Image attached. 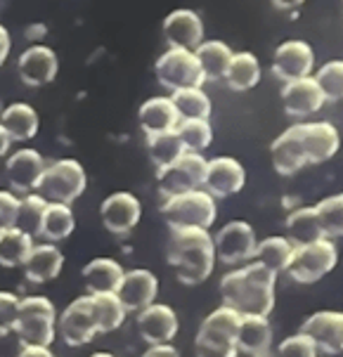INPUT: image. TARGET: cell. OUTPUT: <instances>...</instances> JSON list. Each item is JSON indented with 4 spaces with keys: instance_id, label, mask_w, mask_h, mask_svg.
<instances>
[{
    "instance_id": "6da1fadb",
    "label": "cell",
    "mask_w": 343,
    "mask_h": 357,
    "mask_svg": "<svg viewBox=\"0 0 343 357\" xmlns=\"http://www.w3.org/2000/svg\"><path fill=\"white\" fill-rule=\"evenodd\" d=\"M277 275L266 265L249 260L246 265L230 270L220 280L222 305L237 314H266L275 310L277 298Z\"/></svg>"
},
{
    "instance_id": "7a4b0ae2",
    "label": "cell",
    "mask_w": 343,
    "mask_h": 357,
    "mask_svg": "<svg viewBox=\"0 0 343 357\" xmlns=\"http://www.w3.org/2000/svg\"><path fill=\"white\" fill-rule=\"evenodd\" d=\"M166 258L180 284H185V287L204 284L213 275L215 263H218L213 234L204 227L171 229Z\"/></svg>"
},
{
    "instance_id": "3957f363",
    "label": "cell",
    "mask_w": 343,
    "mask_h": 357,
    "mask_svg": "<svg viewBox=\"0 0 343 357\" xmlns=\"http://www.w3.org/2000/svg\"><path fill=\"white\" fill-rule=\"evenodd\" d=\"M15 334L22 346H52L57 341V307L47 296L31 294L20 298Z\"/></svg>"
},
{
    "instance_id": "277c9868",
    "label": "cell",
    "mask_w": 343,
    "mask_h": 357,
    "mask_svg": "<svg viewBox=\"0 0 343 357\" xmlns=\"http://www.w3.org/2000/svg\"><path fill=\"white\" fill-rule=\"evenodd\" d=\"M239 319H242V314H237L225 305L208 312L199 324V329H197L195 357H237Z\"/></svg>"
},
{
    "instance_id": "5b68a950",
    "label": "cell",
    "mask_w": 343,
    "mask_h": 357,
    "mask_svg": "<svg viewBox=\"0 0 343 357\" xmlns=\"http://www.w3.org/2000/svg\"><path fill=\"white\" fill-rule=\"evenodd\" d=\"M161 215L171 229H185V227H204L208 229L218 218V204L215 197L201 190H190L183 195L166 197L161 204Z\"/></svg>"
},
{
    "instance_id": "8992f818",
    "label": "cell",
    "mask_w": 343,
    "mask_h": 357,
    "mask_svg": "<svg viewBox=\"0 0 343 357\" xmlns=\"http://www.w3.org/2000/svg\"><path fill=\"white\" fill-rule=\"evenodd\" d=\"M86 187H88V175L81 163L76 159H57L45 166L43 178H40L36 192L45 202L71 206L76 199L83 197Z\"/></svg>"
},
{
    "instance_id": "52a82bcc",
    "label": "cell",
    "mask_w": 343,
    "mask_h": 357,
    "mask_svg": "<svg viewBox=\"0 0 343 357\" xmlns=\"http://www.w3.org/2000/svg\"><path fill=\"white\" fill-rule=\"evenodd\" d=\"M339 263V249H336L334 239H317L310 244L294 246L291 260L287 265V275L296 284H315Z\"/></svg>"
},
{
    "instance_id": "ba28073f",
    "label": "cell",
    "mask_w": 343,
    "mask_h": 357,
    "mask_svg": "<svg viewBox=\"0 0 343 357\" xmlns=\"http://www.w3.org/2000/svg\"><path fill=\"white\" fill-rule=\"evenodd\" d=\"M57 336L64 346L83 348L93 343L100 334V322L95 314L93 296L83 294L57 314Z\"/></svg>"
},
{
    "instance_id": "9c48e42d",
    "label": "cell",
    "mask_w": 343,
    "mask_h": 357,
    "mask_svg": "<svg viewBox=\"0 0 343 357\" xmlns=\"http://www.w3.org/2000/svg\"><path fill=\"white\" fill-rule=\"evenodd\" d=\"M154 74L166 90L176 93L183 88H201L204 86V71L197 62L195 50L185 47H168V50L156 59Z\"/></svg>"
},
{
    "instance_id": "30bf717a",
    "label": "cell",
    "mask_w": 343,
    "mask_h": 357,
    "mask_svg": "<svg viewBox=\"0 0 343 357\" xmlns=\"http://www.w3.org/2000/svg\"><path fill=\"white\" fill-rule=\"evenodd\" d=\"M206 159L199 152H185L180 159H176L168 166L156 171V185H159L161 195L173 197L183 195L190 190H201L204 180H206Z\"/></svg>"
},
{
    "instance_id": "8fae6325",
    "label": "cell",
    "mask_w": 343,
    "mask_h": 357,
    "mask_svg": "<svg viewBox=\"0 0 343 357\" xmlns=\"http://www.w3.org/2000/svg\"><path fill=\"white\" fill-rule=\"evenodd\" d=\"M256 232L246 220L225 222L213 237L215 258L225 265H242L256 256Z\"/></svg>"
},
{
    "instance_id": "7c38bea8",
    "label": "cell",
    "mask_w": 343,
    "mask_h": 357,
    "mask_svg": "<svg viewBox=\"0 0 343 357\" xmlns=\"http://www.w3.org/2000/svg\"><path fill=\"white\" fill-rule=\"evenodd\" d=\"M135 329L147 346L173 343V338L180 331L178 312L166 303H152L135 312Z\"/></svg>"
},
{
    "instance_id": "4fadbf2b",
    "label": "cell",
    "mask_w": 343,
    "mask_h": 357,
    "mask_svg": "<svg viewBox=\"0 0 343 357\" xmlns=\"http://www.w3.org/2000/svg\"><path fill=\"white\" fill-rule=\"evenodd\" d=\"M142 218V204L140 199L130 192H114L102 202L100 206V220L107 232L114 237H125L137 227Z\"/></svg>"
},
{
    "instance_id": "5bb4252c",
    "label": "cell",
    "mask_w": 343,
    "mask_h": 357,
    "mask_svg": "<svg viewBox=\"0 0 343 357\" xmlns=\"http://www.w3.org/2000/svg\"><path fill=\"white\" fill-rule=\"evenodd\" d=\"M315 71V50L305 40H284L273 52V74L282 83L312 76Z\"/></svg>"
},
{
    "instance_id": "9a60e30c",
    "label": "cell",
    "mask_w": 343,
    "mask_h": 357,
    "mask_svg": "<svg viewBox=\"0 0 343 357\" xmlns=\"http://www.w3.org/2000/svg\"><path fill=\"white\" fill-rule=\"evenodd\" d=\"M45 166L47 163L38 154V149L31 147L17 149L5 161V180H8L12 192L31 195V192H36V187H38L40 178H43Z\"/></svg>"
},
{
    "instance_id": "2e32d148",
    "label": "cell",
    "mask_w": 343,
    "mask_h": 357,
    "mask_svg": "<svg viewBox=\"0 0 343 357\" xmlns=\"http://www.w3.org/2000/svg\"><path fill=\"white\" fill-rule=\"evenodd\" d=\"M303 334L312 338L317 353L341 355L343 353V312L341 310H317L300 326Z\"/></svg>"
},
{
    "instance_id": "e0dca14e",
    "label": "cell",
    "mask_w": 343,
    "mask_h": 357,
    "mask_svg": "<svg viewBox=\"0 0 343 357\" xmlns=\"http://www.w3.org/2000/svg\"><path fill=\"white\" fill-rule=\"evenodd\" d=\"M116 296L121 298L128 312H140L142 307L156 303L159 296V277L152 270L133 268L125 270L121 277V284L116 289Z\"/></svg>"
},
{
    "instance_id": "ac0fdd59",
    "label": "cell",
    "mask_w": 343,
    "mask_h": 357,
    "mask_svg": "<svg viewBox=\"0 0 343 357\" xmlns=\"http://www.w3.org/2000/svg\"><path fill=\"white\" fill-rule=\"evenodd\" d=\"M237 348L246 357H275V329L266 314H242Z\"/></svg>"
},
{
    "instance_id": "d6986e66",
    "label": "cell",
    "mask_w": 343,
    "mask_h": 357,
    "mask_svg": "<svg viewBox=\"0 0 343 357\" xmlns=\"http://www.w3.org/2000/svg\"><path fill=\"white\" fill-rule=\"evenodd\" d=\"M246 185L244 166L232 156H215L206 163V180L204 190L211 192L215 199L239 195Z\"/></svg>"
},
{
    "instance_id": "ffe728a7",
    "label": "cell",
    "mask_w": 343,
    "mask_h": 357,
    "mask_svg": "<svg viewBox=\"0 0 343 357\" xmlns=\"http://www.w3.org/2000/svg\"><path fill=\"white\" fill-rule=\"evenodd\" d=\"M270 161H273L275 171L280 175H296L308 166V156H305L303 140H300V123H294L277 135L270 144Z\"/></svg>"
},
{
    "instance_id": "44dd1931",
    "label": "cell",
    "mask_w": 343,
    "mask_h": 357,
    "mask_svg": "<svg viewBox=\"0 0 343 357\" xmlns=\"http://www.w3.org/2000/svg\"><path fill=\"white\" fill-rule=\"evenodd\" d=\"M17 69H20V78L26 83V86L40 88V86H47V83L55 81V76L59 71V59L52 47L31 45L20 54Z\"/></svg>"
},
{
    "instance_id": "7402d4cb",
    "label": "cell",
    "mask_w": 343,
    "mask_h": 357,
    "mask_svg": "<svg viewBox=\"0 0 343 357\" xmlns=\"http://www.w3.org/2000/svg\"><path fill=\"white\" fill-rule=\"evenodd\" d=\"M324 102L327 100H324L322 90L312 76L284 83V88H282V105H284V112L294 119L312 116L320 112Z\"/></svg>"
},
{
    "instance_id": "603a6c76",
    "label": "cell",
    "mask_w": 343,
    "mask_h": 357,
    "mask_svg": "<svg viewBox=\"0 0 343 357\" xmlns=\"http://www.w3.org/2000/svg\"><path fill=\"white\" fill-rule=\"evenodd\" d=\"M300 140H303L305 156L310 163H324L334 159L341 147V135L334 123L329 121H310L300 123Z\"/></svg>"
},
{
    "instance_id": "cb8c5ba5",
    "label": "cell",
    "mask_w": 343,
    "mask_h": 357,
    "mask_svg": "<svg viewBox=\"0 0 343 357\" xmlns=\"http://www.w3.org/2000/svg\"><path fill=\"white\" fill-rule=\"evenodd\" d=\"M62 268H64L62 249L57 244H50V241H40V244H33L31 253H29L22 265V272L26 277V282L47 284L62 275Z\"/></svg>"
},
{
    "instance_id": "d4e9b609",
    "label": "cell",
    "mask_w": 343,
    "mask_h": 357,
    "mask_svg": "<svg viewBox=\"0 0 343 357\" xmlns=\"http://www.w3.org/2000/svg\"><path fill=\"white\" fill-rule=\"evenodd\" d=\"M164 38L168 47L195 50L204 40V22L195 10H173L164 20Z\"/></svg>"
},
{
    "instance_id": "484cf974",
    "label": "cell",
    "mask_w": 343,
    "mask_h": 357,
    "mask_svg": "<svg viewBox=\"0 0 343 357\" xmlns=\"http://www.w3.org/2000/svg\"><path fill=\"white\" fill-rule=\"evenodd\" d=\"M123 268L119 260L114 258H93L86 263L81 277L86 294H116L119 284H121Z\"/></svg>"
},
{
    "instance_id": "4316f807",
    "label": "cell",
    "mask_w": 343,
    "mask_h": 357,
    "mask_svg": "<svg viewBox=\"0 0 343 357\" xmlns=\"http://www.w3.org/2000/svg\"><path fill=\"white\" fill-rule=\"evenodd\" d=\"M137 123L144 130V135H156V132L176 130L180 123V114L171 98H152L142 102L140 112H137Z\"/></svg>"
},
{
    "instance_id": "83f0119b",
    "label": "cell",
    "mask_w": 343,
    "mask_h": 357,
    "mask_svg": "<svg viewBox=\"0 0 343 357\" xmlns=\"http://www.w3.org/2000/svg\"><path fill=\"white\" fill-rule=\"evenodd\" d=\"M0 123L5 126V130L10 132L12 142H29L38 132V114L31 105L26 102H15V105L5 107L0 112Z\"/></svg>"
},
{
    "instance_id": "f1b7e54d",
    "label": "cell",
    "mask_w": 343,
    "mask_h": 357,
    "mask_svg": "<svg viewBox=\"0 0 343 357\" xmlns=\"http://www.w3.org/2000/svg\"><path fill=\"white\" fill-rule=\"evenodd\" d=\"M287 227V239L294 246L300 244H310L324 237L322 225H320V215H317L315 206H296L284 220Z\"/></svg>"
},
{
    "instance_id": "f546056e",
    "label": "cell",
    "mask_w": 343,
    "mask_h": 357,
    "mask_svg": "<svg viewBox=\"0 0 343 357\" xmlns=\"http://www.w3.org/2000/svg\"><path fill=\"white\" fill-rule=\"evenodd\" d=\"M197 62H199L204 78L206 81H222L227 74V66L232 62V47L222 40H201L199 45L195 47Z\"/></svg>"
},
{
    "instance_id": "4dcf8cb0",
    "label": "cell",
    "mask_w": 343,
    "mask_h": 357,
    "mask_svg": "<svg viewBox=\"0 0 343 357\" xmlns=\"http://www.w3.org/2000/svg\"><path fill=\"white\" fill-rule=\"evenodd\" d=\"M74 229H76V218L71 206L47 202L43 225H40V239L50 241V244H59V241L69 239Z\"/></svg>"
},
{
    "instance_id": "1f68e13d",
    "label": "cell",
    "mask_w": 343,
    "mask_h": 357,
    "mask_svg": "<svg viewBox=\"0 0 343 357\" xmlns=\"http://www.w3.org/2000/svg\"><path fill=\"white\" fill-rule=\"evenodd\" d=\"M227 86L237 93H246V90L256 88L261 81V62L254 52H234L232 62L227 66L225 74Z\"/></svg>"
},
{
    "instance_id": "d6a6232c",
    "label": "cell",
    "mask_w": 343,
    "mask_h": 357,
    "mask_svg": "<svg viewBox=\"0 0 343 357\" xmlns=\"http://www.w3.org/2000/svg\"><path fill=\"white\" fill-rule=\"evenodd\" d=\"M36 239L20 227H10L0 234V265L3 268H22L31 253Z\"/></svg>"
},
{
    "instance_id": "836d02e7",
    "label": "cell",
    "mask_w": 343,
    "mask_h": 357,
    "mask_svg": "<svg viewBox=\"0 0 343 357\" xmlns=\"http://www.w3.org/2000/svg\"><path fill=\"white\" fill-rule=\"evenodd\" d=\"M291 253H294V244L287 237H266L256 244L254 260L261 265H266V268L273 270L275 275H280V272H287Z\"/></svg>"
},
{
    "instance_id": "e575fe53",
    "label": "cell",
    "mask_w": 343,
    "mask_h": 357,
    "mask_svg": "<svg viewBox=\"0 0 343 357\" xmlns=\"http://www.w3.org/2000/svg\"><path fill=\"white\" fill-rule=\"evenodd\" d=\"M93 296V305H95V314H98L100 322V334H112V331L121 329L125 317H128V310L121 303L116 294H90Z\"/></svg>"
},
{
    "instance_id": "d590c367",
    "label": "cell",
    "mask_w": 343,
    "mask_h": 357,
    "mask_svg": "<svg viewBox=\"0 0 343 357\" xmlns=\"http://www.w3.org/2000/svg\"><path fill=\"white\" fill-rule=\"evenodd\" d=\"M147 152H149V159H152V163L156 166V171H159V168H164L168 163L180 159V156L185 154V147H183V142H180L176 130H166V132H156V135L147 137Z\"/></svg>"
},
{
    "instance_id": "8d00e7d4",
    "label": "cell",
    "mask_w": 343,
    "mask_h": 357,
    "mask_svg": "<svg viewBox=\"0 0 343 357\" xmlns=\"http://www.w3.org/2000/svg\"><path fill=\"white\" fill-rule=\"evenodd\" d=\"M176 132L183 142L185 152H204L213 142V128H211L208 119H180L176 126Z\"/></svg>"
},
{
    "instance_id": "74e56055",
    "label": "cell",
    "mask_w": 343,
    "mask_h": 357,
    "mask_svg": "<svg viewBox=\"0 0 343 357\" xmlns=\"http://www.w3.org/2000/svg\"><path fill=\"white\" fill-rule=\"evenodd\" d=\"M180 119H211L213 105L201 88H183L171 95Z\"/></svg>"
},
{
    "instance_id": "f35d334b",
    "label": "cell",
    "mask_w": 343,
    "mask_h": 357,
    "mask_svg": "<svg viewBox=\"0 0 343 357\" xmlns=\"http://www.w3.org/2000/svg\"><path fill=\"white\" fill-rule=\"evenodd\" d=\"M45 208H47V202L38 195V192L24 195L20 199V211H17L15 227L24 229V232L31 234L33 239H38L40 237V225H43Z\"/></svg>"
},
{
    "instance_id": "ab89813d",
    "label": "cell",
    "mask_w": 343,
    "mask_h": 357,
    "mask_svg": "<svg viewBox=\"0 0 343 357\" xmlns=\"http://www.w3.org/2000/svg\"><path fill=\"white\" fill-rule=\"evenodd\" d=\"M320 225L327 239H343V192L341 195L324 197L320 204H315Z\"/></svg>"
},
{
    "instance_id": "60d3db41",
    "label": "cell",
    "mask_w": 343,
    "mask_h": 357,
    "mask_svg": "<svg viewBox=\"0 0 343 357\" xmlns=\"http://www.w3.org/2000/svg\"><path fill=\"white\" fill-rule=\"evenodd\" d=\"M312 78L317 81V86H320L327 102L343 100V59H334V62L322 64Z\"/></svg>"
},
{
    "instance_id": "b9f144b4",
    "label": "cell",
    "mask_w": 343,
    "mask_h": 357,
    "mask_svg": "<svg viewBox=\"0 0 343 357\" xmlns=\"http://www.w3.org/2000/svg\"><path fill=\"white\" fill-rule=\"evenodd\" d=\"M317 346L312 343V338L303 331L287 336L280 346L275 348V357H317Z\"/></svg>"
},
{
    "instance_id": "7bdbcfd3",
    "label": "cell",
    "mask_w": 343,
    "mask_h": 357,
    "mask_svg": "<svg viewBox=\"0 0 343 357\" xmlns=\"http://www.w3.org/2000/svg\"><path fill=\"white\" fill-rule=\"evenodd\" d=\"M17 307H20V296L12 291H0V338L15 334Z\"/></svg>"
},
{
    "instance_id": "ee69618b",
    "label": "cell",
    "mask_w": 343,
    "mask_h": 357,
    "mask_svg": "<svg viewBox=\"0 0 343 357\" xmlns=\"http://www.w3.org/2000/svg\"><path fill=\"white\" fill-rule=\"evenodd\" d=\"M17 211H20V197L12 190H0V234L15 227Z\"/></svg>"
},
{
    "instance_id": "f6af8a7d",
    "label": "cell",
    "mask_w": 343,
    "mask_h": 357,
    "mask_svg": "<svg viewBox=\"0 0 343 357\" xmlns=\"http://www.w3.org/2000/svg\"><path fill=\"white\" fill-rule=\"evenodd\" d=\"M140 357H183L173 343H161V346H147Z\"/></svg>"
},
{
    "instance_id": "bcb514c9",
    "label": "cell",
    "mask_w": 343,
    "mask_h": 357,
    "mask_svg": "<svg viewBox=\"0 0 343 357\" xmlns=\"http://www.w3.org/2000/svg\"><path fill=\"white\" fill-rule=\"evenodd\" d=\"M17 357H57L50 346H22Z\"/></svg>"
},
{
    "instance_id": "7dc6e473",
    "label": "cell",
    "mask_w": 343,
    "mask_h": 357,
    "mask_svg": "<svg viewBox=\"0 0 343 357\" xmlns=\"http://www.w3.org/2000/svg\"><path fill=\"white\" fill-rule=\"evenodd\" d=\"M10 47H12V38H10V31L0 24V64H5L10 54Z\"/></svg>"
},
{
    "instance_id": "c3c4849f",
    "label": "cell",
    "mask_w": 343,
    "mask_h": 357,
    "mask_svg": "<svg viewBox=\"0 0 343 357\" xmlns=\"http://www.w3.org/2000/svg\"><path fill=\"white\" fill-rule=\"evenodd\" d=\"M305 0H273V5L277 10H284V12H294L303 5Z\"/></svg>"
},
{
    "instance_id": "681fc988",
    "label": "cell",
    "mask_w": 343,
    "mask_h": 357,
    "mask_svg": "<svg viewBox=\"0 0 343 357\" xmlns=\"http://www.w3.org/2000/svg\"><path fill=\"white\" fill-rule=\"evenodd\" d=\"M10 144H12L10 132L5 130V126H3V123H0V159H3V156L10 152Z\"/></svg>"
},
{
    "instance_id": "f907efd6",
    "label": "cell",
    "mask_w": 343,
    "mask_h": 357,
    "mask_svg": "<svg viewBox=\"0 0 343 357\" xmlns=\"http://www.w3.org/2000/svg\"><path fill=\"white\" fill-rule=\"evenodd\" d=\"M88 357H116L114 353H107V350H98V353H90Z\"/></svg>"
}]
</instances>
